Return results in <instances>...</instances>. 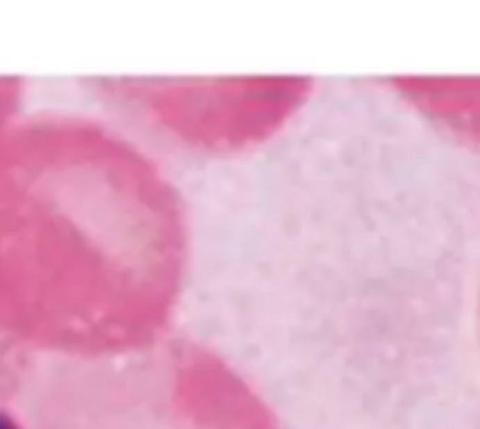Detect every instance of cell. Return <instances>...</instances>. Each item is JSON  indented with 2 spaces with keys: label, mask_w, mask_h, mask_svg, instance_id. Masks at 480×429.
<instances>
[{
  "label": "cell",
  "mask_w": 480,
  "mask_h": 429,
  "mask_svg": "<svg viewBox=\"0 0 480 429\" xmlns=\"http://www.w3.org/2000/svg\"><path fill=\"white\" fill-rule=\"evenodd\" d=\"M0 429H26V426L20 423V418H17V415H12L9 410L0 407Z\"/></svg>",
  "instance_id": "cell-2"
},
{
  "label": "cell",
  "mask_w": 480,
  "mask_h": 429,
  "mask_svg": "<svg viewBox=\"0 0 480 429\" xmlns=\"http://www.w3.org/2000/svg\"><path fill=\"white\" fill-rule=\"evenodd\" d=\"M390 87L458 137L480 143V79H390Z\"/></svg>",
  "instance_id": "cell-1"
}]
</instances>
